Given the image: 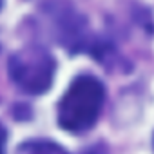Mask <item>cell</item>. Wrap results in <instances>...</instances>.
<instances>
[{"label": "cell", "mask_w": 154, "mask_h": 154, "mask_svg": "<svg viewBox=\"0 0 154 154\" xmlns=\"http://www.w3.org/2000/svg\"><path fill=\"white\" fill-rule=\"evenodd\" d=\"M105 89L103 84L89 74L74 78L58 103V123L72 134L89 131L103 107Z\"/></svg>", "instance_id": "1"}, {"label": "cell", "mask_w": 154, "mask_h": 154, "mask_svg": "<svg viewBox=\"0 0 154 154\" xmlns=\"http://www.w3.org/2000/svg\"><path fill=\"white\" fill-rule=\"evenodd\" d=\"M54 69V58L38 45L24 47L9 58L13 82L29 94H42L51 87Z\"/></svg>", "instance_id": "2"}, {"label": "cell", "mask_w": 154, "mask_h": 154, "mask_svg": "<svg viewBox=\"0 0 154 154\" xmlns=\"http://www.w3.org/2000/svg\"><path fill=\"white\" fill-rule=\"evenodd\" d=\"M54 24H56V31H58V38L62 44L74 47L80 45V42L84 40V31H85V20L72 11L71 8L65 6H58V11L54 13Z\"/></svg>", "instance_id": "3"}, {"label": "cell", "mask_w": 154, "mask_h": 154, "mask_svg": "<svg viewBox=\"0 0 154 154\" xmlns=\"http://www.w3.org/2000/svg\"><path fill=\"white\" fill-rule=\"evenodd\" d=\"M17 154H67L58 143L47 141V140H35L26 141L18 147Z\"/></svg>", "instance_id": "4"}, {"label": "cell", "mask_w": 154, "mask_h": 154, "mask_svg": "<svg viewBox=\"0 0 154 154\" xmlns=\"http://www.w3.org/2000/svg\"><path fill=\"white\" fill-rule=\"evenodd\" d=\"M4 143H6V132L0 127V154H4Z\"/></svg>", "instance_id": "5"}, {"label": "cell", "mask_w": 154, "mask_h": 154, "mask_svg": "<svg viewBox=\"0 0 154 154\" xmlns=\"http://www.w3.org/2000/svg\"><path fill=\"white\" fill-rule=\"evenodd\" d=\"M0 8H2V0H0Z\"/></svg>", "instance_id": "6"}]
</instances>
